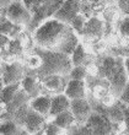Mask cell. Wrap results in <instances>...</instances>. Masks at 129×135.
<instances>
[{
  "label": "cell",
  "mask_w": 129,
  "mask_h": 135,
  "mask_svg": "<svg viewBox=\"0 0 129 135\" xmlns=\"http://www.w3.org/2000/svg\"><path fill=\"white\" fill-rule=\"evenodd\" d=\"M33 33L36 46L47 50L71 55L75 47L79 44L76 32L71 26L55 18H49L43 22Z\"/></svg>",
  "instance_id": "1"
},
{
  "label": "cell",
  "mask_w": 129,
  "mask_h": 135,
  "mask_svg": "<svg viewBox=\"0 0 129 135\" xmlns=\"http://www.w3.org/2000/svg\"><path fill=\"white\" fill-rule=\"evenodd\" d=\"M36 55L40 57L41 64L35 69L36 73L33 76L43 80L50 75H64L68 76L70 70L73 69L71 57L69 54L60 53V52H53L47 50L37 47Z\"/></svg>",
  "instance_id": "2"
},
{
  "label": "cell",
  "mask_w": 129,
  "mask_h": 135,
  "mask_svg": "<svg viewBox=\"0 0 129 135\" xmlns=\"http://www.w3.org/2000/svg\"><path fill=\"white\" fill-rule=\"evenodd\" d=\"M101 75L108 80L109 89H111L113 97L119 98L127 82L129 81L128 74H127L126 66H124V60L114 59L111 57L106 58L101 66Z\"/></svg>",
  "instance_id": "3"
},
{
  "label": "cell",
  "mask_w": 129,
  "mask_h": 135,
  "mask_svg": "<svg viewBox=\"0 0 129 135\" xmlns=\"http://www.w3.org/2000/svg\"><path fill=\"white\" fill-rule=\"evenodd\" d=\"M64 0H50L46 4L38 5L33 9L32 12V20L28 23V26L26 28L30 32H35L37 27H40L43 22H46L49 18H53V15L57 12V10L60 7Z\"/></svg>",
  "instance_id": "4"
},
{
  "label": "cell",
  "mask_w": 129,
  "mask_h": 135,
  "mask_svg": "<svg viewBox=\"0 0 129 135\" xmlns=\"http://www.w3.org/2000/svg\"><path fill=\"white\" fill-rule=\"evenodd\" d=\"M3 15L12 23L17 26H25V27H27L32 20V12L23 5L22 1H14L4 11Z\"/></svg>",
  "instance_id": "5"
},
{
  "label": "cell",
  "mask_w": 129,
  "mask_h": 135,
  "mask_svg": "<svg viewBox=\"0 0 129 135\" xmlns=\"http://www.w3.org/2000/svg\"><path fill=\"white\" fill-rule=\"evenodd\" d=\"M80 7H81V0H64L57 12L53 15V18L71 25L74 18L80 14Z\"/></svg>",
  "instance_id": "6"
},
{
  "label": "cell",
  "mask_w": 129,
  "mask_h": 135,
  "mask_svg": "<svg viewBox=\"0 0 129 135\" xmlns=\"http://www.w3.org/2000/svg\"><path fill=\"white\" fill-rule=\"evenodd\" d=\"M26 70L23 65L18 61H14L10 64H5L3 66V75H1V80H3L4 85H10V84H17L23 80L26 76Z\"/></svg>",
  "instance_id": "7"
},
{
  "label": "cell",
  "mask_w": 129,
  "mask_h": 135,
  "mask_svg": "<svg viewBox=\"0 0 129 135\" xmlns=\"http://www.w3.org/2000/svg\"><path fill=\"white\" fill-rule=\"evenodd\" d=\"M70 110L74 114L75 120L80 123H86L92 114V107L86 98L70 100Z\"/></svg>",
  "instance_id": "8"
},
{
  "label": "cell",
  "mask_w": 129,
  "mask_h": 135,
  "mask_svg": "<svg viewBox=\"0 0 129 135\" xmlns=\"http://www.w3.org/2000/svg\"><path fill=\"white\" fill-rule=\"evenodd\" d=\"M46 125H47L46 115H43V114L38 113L36 110H33L32 108H30L28 113H27V117L25 119L23 128L31 135H36L40 132H42Z\"/></svg>",
  "instance_id": "9"
},
{
  "label": "cell",
  "mask_w": 129,
  "mask_h": 135,
  "mask_svg": "<svg viewBox=\"0 0 129 135\" xmlns=\"http://www.w3.org/2000/svg\"><path fill=\"white\" fill-rule=\"evenodd\" d=\"M64 93L70 100L86 98V85L84 80H71L69 79L64 89Z\"/></svg>",
  "instance_id": "10"
},
{
  "label": "cell",
  "mask_w": 129,
  "mask_h": 135,
  "mask_svg": "<svg viewBox=\"0 0 129 135\" xmlns=\"http://www.w3.org/2000/svg\"><path fill=\"white\" fill-rule=\"evenodd\" d=\"M30 101H31V98H30V96L27 95V93L23 91V89H20L17 91V93L15 95V97L11 100L10 103H7L6 106H5V109H4L3 114L0 115V118L3 117H6V115H9V114L14 113L16 109H18L20 107H22L23 104H26V103H30Z\"/></svg>",
  "instance_id": "11"
},
{
  "label": "cell",
  "mask_w": 129,
  "mask_h": 135,
  "mask_svg": "<svg viewBox=\"0 0 129 135\" xmlns=\"http://www.w3.org/2000/svg\"><path fill=\"white\" fill-rule=\"evenodd\" d=\"M41 85L42 82L38 78L33 76V75H26L23 80L21 81V87L23 89L27 95L30 96V98H36L41 95Z\"/></svg>",
  "instance_id": "12"
},
{
  "label": "cell",
  "mask_w": 129,
  "mask_h": 135,
  "mask_svg": "<svg viewBox=\"0 0 129 135\" xmlns=\"http://www.w3.org/2000/svg\"><path fill=\"white\" fill-rule=\"evenodd\" d=\"M68 109H70V98L65 93H59V95H55V96L52 97L49 110L50 117H55L57 114Z\"/></svg>",
  "instance_id": "13"
},
{
  "label": "cell",
  "mask_w": 129,
  "mask_h": 135,
  "mask_svg": "<svg viewBox=\"0 0 129 135\" xmlns=\"http://www.w3.org/2000/svg\"><path fill=\"white\" fill-rule=\"evenodd\" d=\"M50 103H52V97L47 96V95H40L38 97L32 98L30 101V106L33 110L47 117V115H49Z\"/></svg>",
  "instance_id": "14"
},
{
  "label": "cell",
  "mask_w": 129,
  "mask_h": 135,
  "mask_svg": "<svg viewBox=\"0 0 129 135\" xmlns=\"http://www.w3.org/2000/svg\"><path fill=\"white\" fill-rule=\"evenodd\" d=\"M0 134L1 135H31L23 127L11 120H0Z\"/></svg>",
  "instance_id": "15"
},
{
  "label": "cell",
  "mask_w": 129,
  "mask_h": 135,
  "mask_svg": "<svg viewBox=\"0 0 129 135\" xmlns=\"http://www.w3.org/2000/svg\"><path fill=\"white\" fill-rule=\"evenodd\" d=\"M54 118L53 123L57 125L58 128L63 129V130H66L74 124V122H75V117H74V114L71 113V110L68 109V110H64V112H61V113L57 114Z\"/></svg>",
  "instance_id": "16"
},
{
  "label": "cell",
  "mask_w": 129,
  "mask_h": 135,
  "mask_svg": "<svg viewBox=\"0 0 129 135\" xmlns=\"http://www.w3.org/2000/svg\"><path fill=\"white\" fill-rule=\"evenodd\" d=\"M20 89H21V82L4 85V87L0 91V103L3 106H6L7 103H10L11 100L15 97V95L17 93V91Z\"/></svg>",
  "instance_id": "17"
},
{
  "label": "cell",
  "mask_w": 129,
  "mask_h": 135,
  "mask_svg": "<svg viewBox=\"0 0 129 135\" xmlns=\"http://www.w3.org/2000/svg\"><path fill=\"white\" fill-rule=\"evenodd\" d=\"M81 35L89 37H101L102 36V23L98 18H91L86 22Z\"/></svg>",
  "instance_id": "18"
},
{
  "label": "cell",
  "mask_w": 129,
  "mask_h": 135,
  "mask_svg": "<svg viewBox=\"0 0 129 135\" xmlns=\"http://www.w3.org/2000/svg\"><path fill=\"white\" fill-rule=\"evenodd\" d=\"M64 75H50V76H47L44 78L43 80H41L43 86L48 87L49 90L52 91H59L61 89V85L63 86H66V84L64 85Z\"/></svg>",
  "instance_id": "19"
},
{
  "label": "cell",
  "mask_w": 129,
  "mask_h": 135,
  "mask_svg": "<svg viewBox=\"0 0 129 135\" xmlns=\"http://www.w3.org/2000/svg\"><path fill=\"white\" fill-rule=\"evenodd\" d=\"M70 57H71L73 66H78V65H84V66H86V64H87V58H89V55L86 53V50L83 47V44H80V43L75 47V49H74V52L71 53Z\"/></svg>",
  "instance_id": "20"
},
{
  "label": "cell",
  "mask_w": 129,
  "mask_h": 135,
  "mask_svg": "<svg viewBox=\"0 0 129 135\" xmlns=\"http://www.w3.org/2000/svg\"><path fill=\"white\" fill-rule=\"evenodd\" d=\"M106 117L112 123H122V122H124V112L118 104H112L107 108Z\"/></svg>",
  "instance_id": "21"
},
{
  "label": "cell",
  "mask_w": 129,
  "mask_h": 135,
  "mask_svg": "<svg viewBox=\"0 0 129 135\" xmlns=\"http://www.w3.org/2000/svg\"><path fill=\"white\" fill-rule=\"evenodd\" d=\"M86 76H87V70H86V66H84V65L73 66V69L68 75V78L71 80H85Z\"/></svg>",
  "instance_id": "22"
},
{
  "label": "cell",
  "mask_w": 129,
  "mask_h": 135,
  "mask_svg": "<svg viewBox=\"0 0 129 135\" xmlns=\"http://www.w3.org/2000/svg\"><path fill=\"white\" fill-rule=\"evenodd\" d=\"M86 18L84 17L81 14H79L78 16H76L75 18H74V21L71 22V27H73V30L75 31L76 33H83V30H84V27H85V25H86Z\"/></svg>",
  "instance_id": "23"
},
{
  "label": "cell",
  "mask_w": 129,
  "mask_h": 135,
  "mask_svg": "<svg viewBox=\"0 0 129 135\" xmlns=\"http://www.w3.org/2000/svg\"><path fill=\"white\" fill-rule=\"evenodd\" d=\"M68 135H93V133L87 125H85V127H79V128H75V129H70V132H69Z\"/></svg>",
  "instance_id": "24"
},
{
  "label": "cell",
  "mask_w": 129,
  "mask_h": 135,
  "mask_svg": "<svg viewBox=\"0 0 129 135\" xmlns=\"http://www.w3.org/2000/svg\"><path fill=\"white\" fill-rule=\"evenodd\" d=\"M119 101L127 106H129V81L127 82L126 87L123 90V92L121 93V96H119Z\"/></svg>",
  "instance_id": "25"
},
{
  "label": "cell",
  "mask_w": 129,
  "mask_h": 135,
  "mask_svg": "<svg viewBox=\"0 0 129 135\" xmlns=\"http://www.w3.org/2000/svg\"><path fill=\"white\" fill-rule=\"evenodd\" d=\"M12 3H14V0H0V12L3 14Z\"/></svg>",
  "instance_id": "26"
},
{
  "label": "cell",
  "mask_w": 129,
  "mask_h": 135,
  "mask_svg": "<svg viewBox=\"0 0 129 135\" xmlns=\"http://www.w3.org/2000/svg\"><path fill=\"white\" fill-rule=\"evenodd\" d=\"M121 32L124 36H129V20H124L121 26Z\"/></svg>",
  "instance_id": "27"
},
{
  "label": "cell",
  "mask_w": 129,
  "mask_h": 135,
  "mask_svg": "<svg viewBox=\"0 0 129 135\" xmlns=\"http://www.w3.org/2000/svg\"><path fill=\"white\" fill-rule=\"evenodd\" d=\"M21 1L23 3V5H25L30 11H32V9L35 7V5H36V3H37V0H21Z\"/></svg>",
  "instance_id": "28"
},
{
  "label": "cell",
  "mask_w": 129,
  "mask_h": 135,
  "mask_svg": "<svg viewBox=\"0 0 129 135\" xmlns=\"http://www.w3.org/2000/svg\"><path fill=\"white\" fill-rule=\"evenodd\" d=\"M124 66H126L127 74H128V78H129V58H127L126 60H124Z\"/></svg>",
  "instance_id": "29"
},
{
  "label": "cell",
  "mask_w": 129,
  "mask_h": 135,
  "mask_svg": "<svg viewBox=\"0 0 129 135\" xmlns=\"http://www.w3.org/2000/svg\"><path fill=\"white\" fill-rule=\"evenodd\" d=\"M4 109H5V106H3V104H1V103H0V115H1V114H3Z\"/></svg>",
  "instance_id": "30"
},
{
  "label": "cell",
  "mask_w": 129,
  "mask_h": 135,
  "mask_svg": "<svg viewBox=\"0 0 129 135\" xmlns=\"http://www.w3.org/2000/svg\"><path fill=\"white\" fill-rule=\"evenodd\" d=\"M4 87V84H3V80L0 79V91H1V89Z\"/></svg>",
  "instance_id": "31"
},
{
  "label": "cell",
  "mask_w": 129,
  "mask_h": 135,
  "mask_svg": "<svg viewBox=\"0 0 129 135\" xmlns=\"http://www.w3.org/2000/svg\"><path fill=\"white\" fill-rule=\"evenodd\" d=\"M52 135H61V134H60V132H59V133H54V134H52Z\"/></svg>",
  "instance_id": "32"
},
{
  "label": "cell",
  "mask_w": 129,
  "mask_h": 135,
  "mask_svg": "<svg viewBox=\"0 0 129 135\" xmlns=\"http://www.w3.org/2000/svg\"><path fill=\"white\" fill-rule=\"evenodd\" d=\"M14 1H21V0H14Z\"/></svg>",
  "instance_id": "33"
},
{
  "label": "cell",
  "mask_w": 129,
  "mask_h": 135,
  "mask_svg": "<svg viewBox=\"0 0 129 135\" xmlns=\"http://www.w3.org/2000/svg\"><path fill=\"white\" fill-rule=\"evenodd\" d=\"M0 135H1V134H0Z\"/></svg>",
  "instance_id": "34"
}]
</instances>
